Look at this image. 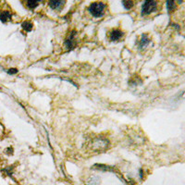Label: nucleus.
Masks as SVG:
<instances>
[{
  "instance_id": "nucleus-1",
  "label": "nucleus",
  "mask_w": 185,
  "mask_h": 185,
  "mask_svg": "<svg viewBox=\"0 0 185 185\" xmlns=\"http://www.w3.org/2000/svg\"><path fill=\"white\" fill-rule=\"evenodd\" d=\"M109 142L107 139L104 138L102 136H99L94 138L90 143V148L94 152H103L107 149Z\"/></svg>"
},
{
  "instance_id": "nucleus-2",
  "label": "nucleus",
  "mask_w": 185,
  "mask_h": 185,
  "mask_svg": "<svg viewBox=\"0 0 185 185\" xmlns=\"http://www.w3.org/2000/svg\"><path fill=\"white\" fill-rule=\"evenodd\" d=\"M105 9L106 4L103 2H94L89 7V11L91 13V15L96 18L102 17L104 15V12H105Z\"/></svg>"
},
{
  "instance_id": "nucleus-3",
  "label": "nucleus",
  "mask_w": 185,
  "mask_h": 185,
  "mask_svg": "<svg viewBox=\"0 0 185 185\" xmlns=\"http://www.w3.org/2000/svg\"><path fill=\"white\" fill-rule=\"evenodd\" d=\"M157 10V2L155 1H145L142 7V15H148Z\"/></svg>"
},
{
  "instance_id": "nucleus-4",
  "label": "nucleus",
  "mask_w": 185,
  "mask_h": 185,
  "mask_svg": "<svg viewBox=\"0 0 185 185\" xmlns=\"http://www.w3.org/2000/svg\"><path fill=\"white\" fill-rule=\"evenodd\" d=\"M75 35H76V32L73 31L65 41V46L68 50H72L75 48L76 45H77V43H76V40H75Z\"/></svg>"
},
{
  "instance_id": "nucleus-5",
  "label": "nucleus",
  "mask_w": 185,
  "mask_h": 185,
  "mask_svg": "<svg viewBox=\"0 0 185 185\" xmlns=\"http://www.w3.org/2000/svg\"><path fill=\"white\" fill-rule=\"evenodd\" d=\"M124 34H123V32L120 29H114L109 32V39L111 41H118L120 40L121 38L123 37Z\"/></svg>"
},
{
  "instance_id": "nucleus-6",
  "label": "nucleus",
  "mask_w": 185,
  "mask_h": 185,
  "mask_svg": "<svg viewBox=\"0 0 185 185\" xmlns=\"http://www.w3.org/2000/svg\"><path fill=\"white\" fill-rule=\"evenodd\" d=\"M11 19H12V14L8 10H3L1 13H0V20H1V21L4 23L9 21Z\"/></svg>"
},
{
  "instance_id": "nucleus-7",
  "label": "nucleus",
  "mask_w": 185,
  "mask_h": 185,
  "mask_svg": "<svg viewBox=\"0 0 185 185\" xmlns=\"http://www.w3.org/2000/svg\"><path fill=\"white\" fill-rule=\"evenodd\" d=\"M149 43H150V39H149V37L147 36V34H143V35H142V38H141V41L139 43L140 49L145 48Z\"/></svg>"
},
{
  "instance_id": "nucleus-8",
  "label": "nucleus",
  "mask_w": 185,
  "mask_h": 185,
  "mask_svg": "<svg viewBox=\"0 0 185 185\" xmlns=\"http://www.w3.org/2000/svg\"><path fill=\"white\" fill-rule=\"evenodd\" d=\"M48 5L52 9H61L65 5V2L64 1H50Z\"/></svg>"
},
{
  "instance_id": "nucleus-9",
  "label": "nucleus",
  "mask_w": 185,
  "mask_h": 185,
  "mask_svg": "<svg viewBox=\"0 0 185 185\" xmlns=\"http://www.w3.org/2000/svg\"><path fill=\"white\" fill-rule=\"evenodd\" d=\"M22 29L26 31V32H31L32 30V28H34V25H32V23L30 21H25L22 22L21 24Z\"/></svg>"
},
{
  "instance_id": "nucleus-10",
  "label": "nucleus",
  "mask_w": 185,
  "mask_h": 185,
  "mask_svg": "<svg viewBox=\"0 0 185 185\" xmlns=\"http://www.w3.org/2000/svg\"><path fill=\"white\" fill-rule=\"evenodd\" d=\"M26 5H27L28 8L34 9V8H35L38 6V5H39V2H38V1H27Z\"/></svg>"
},
{
  "instance_id": "nucleus-11",
  "label": "nucleus",
  "mask_w": 185,
  "mask_h": 185,
  "mask_svg": "<svg viewBox=\"0 0 185 185\" xmlns=\"http://www.w3.org/2000/svg\"><path fill=\"white\" fill-rule=\"evenodd\" d=\"M176 8V4H175L174 1H168L167 2V8L168 11H172Z\"/></svg>"
},
{
  "instance_id": "nucleus-12",
  "label": "nucleus",
  "mask_w": 185,
  "mask_h": 185,
  "mask_svg": "<svg viewBox=\"0 0 185 185\" xmlns=\"http://www.w3.org/2000/svg\"><path fill=\"white\" fill-rule=\"evenodd\" d=\"M122 5L124 6V8L126 9H131L132 7H133L134 3L132 1H122Z\"/></svg>"
},
{
  "instance_id": "nucleus-13",
  "label": "nucleus",
  "mask_w": 185,
  "mask_h": 185,
  "mask_svg": "<svg viewBox=\"0 0 185 185\" xmlns=\"http://www.w3.org/2000/svg\"><path fill=\"white\" fill-rule=\"evenodd\" d=\"M17 73H18V69H17L12 68V69H9L8 70V74H9V75H14V74H17Z\"/></svg>"
}]
</instances>
